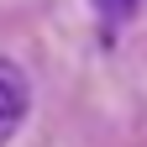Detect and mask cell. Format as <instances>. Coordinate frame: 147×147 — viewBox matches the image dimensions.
<instances>
[{
    "mask_svg": "<svg viewBox=\"0 0 147 147\" xmlns=\"http://www.w3.org/2000/svg\"><path fill=\"white\" fill-rule=\"evenodd\" d=\"M21 116H26V84L16 74H0V147L11 142V131L21 126Z\"/></svg>",
    "mask_w": 147,
    "mask_h": 147,
    "instance_id": "6da1fadb",
    "label": "cell"
},
{
    "mask_svg": "<svg viewBox=\"0 0 147 147\" xmlns=\"http://www.w3.org/2000/svg\"><path fill=\"white\" fill-rule=\"evenodd\" d=\"M137 5V0H100V11L110 16V21H116V16H126V11H131Z\"/></svg>",
    "mask_w": 147,
    "mask_h": 147,
    "instance_id": "7a4b0ae2",
    "label": "cell"
}]
</instances>
